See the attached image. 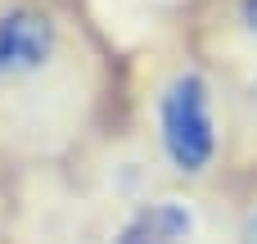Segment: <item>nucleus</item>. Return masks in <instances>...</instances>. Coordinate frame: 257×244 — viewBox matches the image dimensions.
<instances>
[{"instance_id": "obj_1", "label": "nucleus", "mask_w": 257, "mask_h": 244, "mask_svg": "<svg viewBox=\"0 0 257 244\" xmlns=\"http://www.w3.org/2000/svg\"><path fill=\"white\" fill-rule=\"evenodd\" d=\"M113 54L81 0H0V163L59 168L104 127Z\"/></svg>"}, {"instance_id": "obj_2", "label": "nucleus", "mask_w": 257, "mask_h": 244, "mask_svg": "<svg viewBox=\"0 0 257 244\" xmlns=\"http://www.w3.org/2000/svg\"><path fill=\"white\" fill-rule=\"evenodd\" d=\"M136 145L167 186L217 190L239 145V113L226 72L203 50H167L136 95Z\"/></svg>"}, {"instance_id": "obj_3", "label": "nucleus", "mask_w": 257, "mask_h": 244, "mask_svg": "<svg viewBox=\"0 0 257 244\" xmlns=\"http://www.w3.org/2000/svg\"><path fill=\"white\" fill-rule=\"evenodd\" d=\"M230 226L235 204H221L217 190L154 181L108 204L95 244H230Z\"/></svg>"}, {"instance_id": "obj_4", "label": "nucleus", "mask_w": 257, "mask_h": 244, "mask_svg": "<svg viewBox=\"0 0 257 244\" xmlns=\"http://www.w3.org/2000/svg\"><path fill=\"white\" fill-rule=\"evenodd\" d=\"M221 45L257 63V0H221Z\"/></svg>"}, {"instance_id": "obj_5", "label": "nucleus", "mask_w": 257, "mask_h": 244, "mask_svg": "<svg viewBox=\"0 0 257 244\" xmlns=\"http://www.w3.org/2000/svg\"><path fill=\"white\" fill-rule=\"evenodd\" d=\"M235 113H239V145L248 154H257V68L235 91Z\"/></svg>"}, {"instance_id": "obj_6", "label": "nucleus", "mask_w": 257, "mask_h": 244, "mask_svg": "<svg viewBox=\"0 0 257 244\" xmlns=\"http://www.w3.org/2000/svg\"><path fill=\"white\" fill-rule=\"evenodd\" d=\"M230 244H257V190L235 204V226H230Z\"/></svg>"}, {"instance_id": "obj_7", "label": "nucleus", "mask_w": 257, "mask_h": 244, "mask_svg": "<svg viewBox=\"0 0 257 244\" xmlns=\"http://www.w3.org/2000/svg\"><path fill=\"white\" fill-rule=\"evenodd\" d=\"M9 177H14V168L9 163H0V240H5V226H9Z\"/></svg>"}]
</instances>
